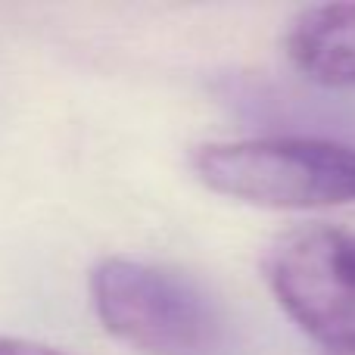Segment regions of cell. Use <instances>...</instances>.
<instances>
[{"label":"cell","mask_w":355,"mask_h":355,"mask_svg":"<svg viewBox=\"0 0 355 355\" xmlns=\"http://www.w3.org/2000/svg\"><path fill=\"white\" fill-rule=\"evenodd\" d=\"M100 324L144 355H243L231 309L187 271L110 256L91 271Z\"/></svg>","instance_id":"obj_1"},{"label":"cell","mask_w":355,"mask_h":355,"mask_svg":"<svg viewBox=\"0 0 355 355\" xmlns=\"http://www.w3.org/2000/svg\"><path fill=\"white\" fill-rule=\"evenodd\" d=\"M196 178L215 193L265 209H321L355 202V147L327 137L271 135L200 144Z\"/></svg>","instance_id":"obj_2"},{"label":"cell","mask_w":355,"mask_h":355,"mask_svg":"<svg viewBox=\"0 0 355 355\" xmlns=\"http://www.w3.org/2000/svg\"><path fill=\"white\" fill-rule=\"evenodd\" d=\"M265 281L281 309L312 340L355 349V234L309 225L265 252Z\"/></svg>","instance_id":"obj_3"},{"label":"cell","mask_w":355,"mask_h":355,"mask_svg":"<svg viewBox=\"0 0 355 355\" xmlns=\"http://www.w3.org/2000/svg\"><path fill=\"white\" fill-rule=\"evenodd\" d=\"M287 56L309 81L355 87V3L309 6L290 22Z\"/></svg>","instance_id":"obj_4"},{"label":"cell","mask_w":355,"mask_h":355,"mask_svg":"<svg viewBox=\"0 0 355 355\" xmlns=\"http://www.w3.org/2000/svg\"><path fill=\"white\" fill-rule=\"evenodd\" d=\"M0 355H66L53 346L35 343V340H22V337H0Z\"/></svg>","instance_id":"obj_5"},{"label":"cell","mask_w":355,"mask_h":355,"mask_svg":"<svg viewBox=\"0 0 355 355\" xmlns=\"http://www.w3.org/2000/svg\"><path fill=\"white\" fill-rule=\"evenodd\" d=\"M324 355H355V349H334V352H324Z\"/></svg>","instance_id":"obj_6"}]
</instances>
